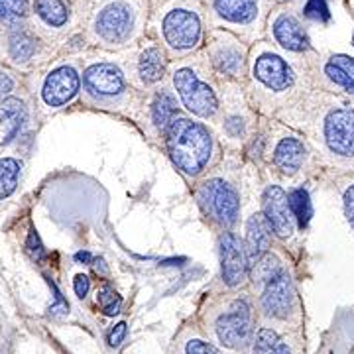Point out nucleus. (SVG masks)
<instances>
[{"label": "nucleus", "mask_w": 354, "mask_h": 354, "mask_svg": "<svg viewBox=\"0 0 354 354\" xmlns=\"http://www.w3.org/2000/svg\"><path fill=\"white\" fill-rule=\"evenodd\" d=\"M248 75L258 101L270 109L295 106L315 85L311 59L293 57L266 41L256 44L248 53Z\"/></svg>", "instance_id": "1"}, {"label": "nucleus", "mask_w": 354, "mask_h": 354, "mask_svg": "<svg viewBox=\"0 0 354 354\" xmlns=\"http://www.w3.org/2000/svg\"><path fill=\"white\" fill-rule=\"evenodd\" d=\"M309 106V132L330 165L354 171V101L329 91H313L304 99Z\"/></svg>", "instance_id": "2"}, {"label": "nucleus", "mask_w": 354, "mask_h": 354, "mask_svg": "<svg viewBox=\"0 0 354 354\" xmlns=\"http://www.w3.org/2000/svg\"><path fill=\"white\" fill-rule=\"evenodd\" d=\"M152 26L158 41L171 59H183L201 50L209 24L203 0H164L153 6Z\"/></svg>", "instance_id": "3"}, {"label": "nucleus", "mask_w": 354, "mask_h": 354, "mask_svg": "<svg viewBox=\"0 0 354 354\" xmlns=\"http://www.w3.org/2000/svg\"><path fill=\"white\" fill-rule=\"evenodd\" d=\"M150 10V0H99L88 16V39L106 51L130 48L144 36Z\"/></svg>", "instance_id": "4"}, {"label": "nucleus", "mask_w": 354, "mask_h": 354, "mask_svg": "<svg viewBox=\"0 0 354 354\" xmlns=\"http://www.w3.org/2000/svg\"><path fill=\"white\" fill-rule=\"evenodd\" d=\"M165 146L171 164L177 171L189 179L203 176L216 156V142L213 132L203 122L177 114L165 132Z\"/></svg>", "instance_id": "5"}, {"label": "nucleus", "mask_w": 354, "mask_h": 354, "mask_svg": "<svg viewBox=\"0 0 354 354\" xmlns=\"http://www.w3.org/2000/svg\"><path fill=\"white\" fill-rule=\"evenodd\" d=\"M169 75L177 101L185 106L187 113L203 120L215 118L221 111V97L211 77L215 73L211 71L205 55L177 59L169 67Z\"/></svg>", "instance_id": "6"}, {"label": "nucleus", "mask_w": 354, "mask_h": 354, "mask_svg": "<svg viewBox=\"0 0 354 354\" xmlns=\"http://www.w3.org/2000/svg\"><path fill=\"white\" fill-rule=\"evenodd\" d=\"M207 24L236 34L246 44L262 36L274 0H203Z\"/></svg>", "instance_id": "7"}, {"label": "nucleus", "mask_w": 354, "mask_h": 354, "mask_svg": "<svg viewBox=\"0 0 354 354\" xmlns=\"http://www.w3.org/2000/svg\"><path fill=\"white\" fill-rule=\"evenodd\" d=\"M127 69L109 57L93 59L83 71V95L87 102L104 111H120L128 106L132 87Z\"/></svg>", "instance_id": "8"}, {"label": "nucleus", "mask_w": 354, "mask_h": 354, "mask_svg": "<svg viewBox=\"0 0 354 354\" xmlns=\"http://www.w3.org/2000/svg\"><path fill=\"white\" fill-rule=\"evenodd\" d=\"M248 48L246 41L239 38L236 34L223 30V28H211L205 39V57L211 71L228 81H241L248 75Z\"/></svg>", "instance_id": "9"}, {"label": "nucleus", "mask_w": 354, "mask_h": 354, "mask_svg": "<svg viewBox=\"0 0 354 354\" xmlns=\"http://www.w3.org/2000/svg\"><path fill=\"white\" fill-rule=\"evenodd\" d=\"M266 28L274 46L281 51L304 59H309V55H317L304 18L291 4H278L276 8H272Z\"/></svg>", "instance_id": "10"}, {"label": "nucleus", "mask_w": 354, "mask_h": 354, "mask_svg": "<svg viewBox=\"0 0 354 354\" xmlns=\"http://www.w3.org/2000/svg\"><path fill=\"white\" fill-rule=\"evenodd\" d=\"M197 203L203 215L221 228H230L241 215L239 189L225 177L205 179L197 191Z\"/></svg>", "instance_id": "11"}, {"label": "nucleus", "mask_w": 354, "mask_h": 354, "mask_svg": "<svg viewBox=\"0 0 354 354\" xmlns=\"http://www.w3.org/2000/svg\"><path fill=\"white\" fill-rule=\"evenodd\" d=\"M313 79L321 91H329L354 101V57L346 53L317 55L313 64Z\"/></svg>", "instance_id": "12"}, {"label": "nucleus", "mask_w": 354, "mask_h": 354, "mask_svg": "<svg viewBox=\"0 0 354 354\" xmlns=\"http://www.w3.org/2000/svg\"><path fill=\"white\" fill-rule=\"evenodd\" d=\"M215 330L218 341L227 348L241 351L254 341L252 309L244 299L232 301L227 313L218 315L215 323Z\"/></svg>", "instance_id": "13"}, {"label": "nucleus", "mask_w": 354, "mask_h": 354, "mask_svg": "<svg viewBox=\"0 0 354 354\" xmlns=\"http://www.w3.org/2000/svg\"><path fill=\"white\" fill-rule=\"evenodd\" d=\"M309 146L301 134L283 130L272 146V164L283 177L299 176L309 162Z\"/></svg>", "instance_id": "14"}, {"label": "nucleus", "mask_w": 354, "mask_h": 354, "mask_svg": "<svg viewBox=\"0 0 354 354\" xmlns=\"http://www.w3.org/2000/svg\"><path fill=\"white\" fill-rule=\"evenodd\" d=\"M81 91V73L75 64H59L44 79L41 101L50 109H62L75 99Z\"/></svg>", "instance_id": "15"}, {"label": "nucleus", "mask_w": 354, "mask_h": 354, "mask_svg": "<svg viewBox=\"0 0 354 354\" xmlns=\"http://www.w3.org/2000/svg\"><path fill=\"white\" fill-rule=\"evenodd\" d=\"M262 209L272 232L281 241H290L297 230V221L291 211L290 195L281 185L274 183L266 187L262 195Z\"/></svg>", "instance_id": "16"}, {"label": "nucleus", "mask_w": 354, "mask_h": 354, "mask_svg": "<svg viewBox=\"0 0 354 354\" xmlns=\"http://www.w3.org/2000/svg\"><path fill=\"white\" fill-rule=\"evenodd\" d=\"M167 51L160 41L148 39L140 46L132 62V75L142 87H153L167 75Z\"/></svg>", "instance_id": "17"}, {"label": "nucleus", "mask_w": 354, "mask_h": 354, "mask_svg": "<svg viewBox=\"0 0 354 354\" xmlns=\"http://www.w3.org/2000/svg\"><path fill=\"white\" fill-rule=\"evenodd\" d=\"M218 254H221V276L228 288H239L246 279L248 258L242 241L234 232H223L218 239Z\"/></svg>", "instance_id": "18"}, {"label": "nucleus", "mask_w": 354, "mask_h": 354, "mask_svg": "<svg viewBox=\"0 0 354 354\" xmlns=\"http://www.w3.org/2000/svg\"><path fill=\"white\" fill-rule=\"evenodd\" d=\"M262 309L272 319H288L295 309V288L291 283L288 272H279L274 279L266 283L262 293Z\"/></svg>", "instance_id": "19"}, {"label": "nucleus", "mask_w": 354, "mask_h": 354, "mask_svg": "<svg viewBox=\"0 0 354 354\" xmlns=\"http://www.w3.org/2000/svg\"><path fill=\"white\" fill-rule=\"evenodd\" d=\"M32 14L38 18L39 24L46 26L48 30L59 32L69 26L73 10L67 0H34Z\"/></svg>", "instance_id": "20"}, {"label": "nucleus", "mask_w": 354, "mask_h": 354, "mask_svg": "<svg viewBox=\"0 0 354 354\" xmlns=\"http://www.w3.org/2000/svg\"><path fill=\"white\" fill-rule=\"evenodd\" d=\"M272 228L266 221L264 213H256L246 223V239H244V250L248 258V266H252L260 256H264L270 248Z\"/></svg>", "instance_id": "21"}, {"label": "nucleus", "mask_w": 354, "mask_h": 354, "mask_svg": "<svg viewBox=\"0 0 354 354\" xmlns=\"http://www.w3.org/2000/svg\"><path fill=\"white\" fill-rule=\"evenodd\" d=\"M148 116H150V124L156 128L158 134L167 132V128L171 124V120L177 116V95L169 88H158L153 93L152 101H150V109H148Z\"/></svg>", "instance_id": "22"}, {"label": "nucleus", "mask_w": 354, "mask_h": 354, "mask_svg": "<svg viewBox=\"0 0 354 354\" xmlns=\"http://www.w3.org/2000/svg\"><path fill=\"white\" fill-rule=\"evenodd\" d=\"M39 50L38 36L24 24L8 28V55L14 64H28Z\"/></svg>", "instance_id": "23"}, {"label": "nucleus", "mask_w": 354, "mask_h": 354, "mask_svg": "<svg viewBox=\"0 0 354 354\" xmlns=\"http://www.w3.org/2000/svg\"><path fill=\"white\" fill-rule=\"evenodd\" d=\"M28 122V111L20 99L8 97L0 102V127H2V146L10 144Z\"/></svg>", "instance_id": "24"}, {"label": "nucleus", "mask_w": 354, "mask_h": 354, "mask_svg": "<svg viewBox=\"0 0 354 354\" xmlns=\"http://www.w3.org/2000/svg\"><path fill=\"white\" fill-rule=\"evenodd\" d=\"M32 2L30 0H0V24L12 26L24 24V20L30 16Z\"/></svg>", "instance_id": "25"}, {"label": "nucleus", "mask_w": 354, "mask_h": 354, "mask_svg": "<svg viewBox=\"0 0 354 354\" xmlns=\"http://www.w3.org/2000/svg\"><path fill=\"white\" fill-rule=\"evenodd\" d=\"M254 354H291L288 342L281 341L272 329H260L254 337Z\"/></svg>", "instance_id": "26"}, {"label": "nucleus", "mask_w": 354, "mask_h": 354, "mask_svg": "<svg viewBox=\"0 0 354 354\" xmlns=\"http://www.w3.org/2000/svg\"><path fill=\"white\" fill-rule=\"evenodd\" d=\"M22 164L14 158H0V201L10 197L18 187Z\"/></svg>", "instance_id": "27"}, {"label": "nucleus", "mask_w": 354, "mask_h": 354, "mask_svg": "<svg viewBox=\"0 0 354 354\" xmlns=\"http://www.w3.org/2000/svg\"><path fill=\"white\" fill-rule=\"evenodd\" d=\"M283 268L279 264L278 256L266 252L264 256H260L252 264V279L254 283H268L270 279H274L281 272Z\"/></svg>", "instance_id": "28"}, {"label": "nucleus", "mask_w": 354, "mask_h": 354, "mask_svg": "<svg viewBox=\"0 0 354 354\" xmlns=\"http://www.w3.org/2000/svg\"><path fill=\"white\" fill-rule=\"evenodd\" d=\"M290 203H291V211H293V216L297 221V227L305 228L311 221V201H309V193L304 189V187H297V189H291L290 193Z\"/></svg>", "instance_id": "29"}, {"label": "nucleus", "mask_w": 354, "mask_h": 354, "mask_svg": "<svg viewBox=\"0 0 354 354\" xmlns=\"http://www.w3.org/2000/svg\"><path fill=\"white\" fill-rule=\"evenodd\" d=\"M223 132L230 140L242 142L248 136V118H246V114L241 113V111H228L223 116Z\"/></svg>", "instance_id": "30"}, {"label": "nucleus", "mask_w": 354, "mask_h": 354, "mask_svg": "<svg viewBox=\"0 0 354 354\" xmlns=\"http://www.w3.org/2000/svg\"><path fill=\"white\" fill-rule=\"evenodd\" d=\"M299 14L304 20H309V22H329L330 12H329V4L327 0H304L301 8H299Z\"/></svg>", "instance_id": "31"}, {"label": "nucleus", "mask_w": 354, "mask_h": 354, "mask_svg": "<svg viewBox=\"0 0 354 354\" xmlns=\"http://www.w3.org/2000/svg\"><path fill=\"white\" fill-rule=\"evenodd\" d=\"M97 304H99L104 315L114 317L118 315L122 309V297L111 286H102L101 290L97 291Z\"/></svg>", "instance_id": "32"}, {"label": "nucleus", "mask_w": 354, "mask_h": 354, "mask_svg": "<svg viewBox=\"0 0 354 354\" xmlns=\"http://www.w3.org/2000/svg\"><path fill=\"white\" fill-rule=\"evenodd\" d=\"M339 191H341L342 209L348 225L354 228V171L351 176L339 179Z\"/></svg>", "instance_id": "33"}, {"label": "nucleus", "mask_w": 354, "mask_h": 354, "mask_svg": "<svg viewBox=\"0 0 354 354\" xmlns=\"http://www.w3.org/2000/svg\"><path fill=\"white\" fill-rule=\"evenodd\" d=\"M26 248H28V254L36 260V262H41L46 258V250H44V244L39 241L38 232L36 230H30L28 234V241H26Z\"/></svg>", "instance_id": "34"}, {"label": "nucleus", "mask_w": 354, "mask_h": 354, "mask_svg": "<svg viewBox=\"0 0 354 354\" xmlns=\"http://www.w3.org/2000/svg\"><path fill=\"white\" fill-rule=\"evenodd\" d=\"M185 354H221L211 342L201 341V339H191L185 344Z\"/></svg>", "instance_id": "35"}, {"label": "nucleus", "mask_w": 354, "mask_h": 354, "mask_svg": "<svg viewBox=\"0 0 354 354\" xmlns=\"http://www.w3.org/2000/svg\"><path fill=\"white\" fill-rule=\"evenodd\" d=\"M50 288L53 290V293H55V305H51L50 307L51 315H62V313H67V311H69V305H67V301L64 299L62 291L55 288V283H53L51 279H50Z\"/></svg>", "instance_id": "36"}, {"label": "nucleus", "mask_w": 354, "mask_h": 354, "mask_svg": "<svg viewBox=\"0 0 354 354\" xmlns=\"http://www.w3.org/2000/svg\"><path fill=\"white\" fill-rule=\"evenodd\" d=\"M127 329L128 327L124 321H122V323H116L113 329H111V333H109V339H106L109 344H111V346H118L120 342L124 341V337H127Z\"/></svg>", "instance_id": "37"}, {"label": "nucleus", "mask_w": 354, "mask_h": 354, "mask_svg": "<svg viewBox=\"0 0 354 354\" xmlns=\"http://www.w3.org/2000/svg\"><path fill=\"white\" fill-rule=\"evenodd\" d=\"M73 288H75L77 297H87L88 290H91V281H88L87 276H83V274H79L75 276V281H73Z\"/></svg>", "instance_id": "38"}, {"label": "nucleus", "mask_w": 354, "mask_h": 354, "mask_svg": "<svg viewBox=\"0 0 354 354\" xmlns=\"http://www.w3.org/2000/svg\"><path fill=\"white\" fill-rule=\"evenodd\" d=\"M12 88H14L12 77L8 75V73H4V71L0 69V99H2L4 95H8Z\"/></svg>", "instance_id": "39"}, {"label": "nucleus", "mask_w": 354, "mask_h": 354, "mask_svg": "<svg viewBox=\"0 0 354 354\" xmlns=\"http://www.w3.org/2000/svg\"><path fill=\"white\" fill-rule=\"evenodd\" d=\"M75 258H77V262H83V264H88V262H91V254L88 252H79Z\"/></svg>", "instance_id": "40"}, {"label": "nucleus", "mask_w": 354, "mask_h": 354, "mask_svg": "<svg viewBox=\"0 0 354 354\" xmlns=\"http://www.w3.org/2000/svg\"><path fill=\"white\" fill-rule=\"evenodd\" d=\"M276 4H295L297 0H274Z\"/></svg>", "instance_id": "41"}, {"label": "nucleus", "mask_w": 354, "mask_h": 354, "mask_svg": "<svg viewBox=\"0 0 354 354\" xmlns=\"http://www.w3.org/2000/svg\"><path fill=\"white\" fill-rule=\"evenodd\" d=\"M150 2H152V8H153V6H158L160 2H164V0H150Z\"/></svg>", "instance_id": "42"}, {"label": "nucleus", "mask_w": 354, "mask_h": 354, "mask_svg": "<svg viewBox=\"0 0 354 354\" xmlns=\"http://www.w3.org/2000/svg\"><path fill=\"white\" fill-rule=\"evenodd\" d=\"M353 48H354V34H353Z\"/></svg>", "instance_id": "43"}]
</instances>
